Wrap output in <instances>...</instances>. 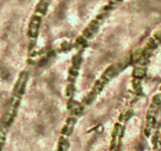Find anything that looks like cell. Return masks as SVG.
<instances>
[{
  "label": "cell",
  "instance_id": "6da1fadb",
  "mask_svg": "<svg viewBox=\"0 0 161 151\" xmlns=\"http://www.w3.org/2000/svg\"><path fill=\"white\" fill-rule=\"evenodd\" d=\"M50 1L51 0H40L39 1V4L36 6V11H35V14L33 15L32 19H31V24L34 26H36V25L37 27L39 26V23H40L41 17L47 12V9L48 8Z\"/></svg>",
  "mask_w": 161,
  "mask_h": 151
}]
</instances>
